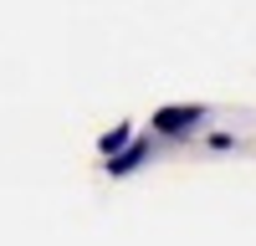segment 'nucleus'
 I'll return each instance as SVG.
<instances>
[{
    "instance_id": "nucleus-1",
    "label": "nucleus",
    "mask_w": 256,
    "mask_h": 246,
    "mask_svg": "<svg viewBox=\"0 0 256 246\" xmlns=\"http://www.w3.org/2000/svg\"><path fill=\"white\" fill-rule=\"evenodd\" d=\"M200 118H205L200 108H159L154 113V128L159 134H184V128H195Z\"/></svg>"
},
{
    "instance_id": "nucleus-3",
    "label": "nucleus",
    "mask_w": 256,
    "mask_h": 246,
    "mask_svg": "<svg viewBox=\"0 0 256 246\" xmlns=\"http://www.w3.org/2000/svg\"><path fill=\"white\" fill-rule=\"evenodd\" d=\"M123 144H128V128H113L108 138H102V149H108V154H113V149H123Z\"/></svg>"
},
{
    "instance_id": "nucleus-2",
    "label": "nucleus",
    "mask_w": 256,
    "mask_h": 246,
    "mask_svg": "<svg viewBox=\"0 0 256 246\" xmlns=\"http://www.w3.org/2000/svg\"><path fill=\"white\" fill-rule=\"evenodd\" d=\"M138 159H144V149H128V154H118V159H113V174H123V170H134Z\"/></svg>"
}]
</instances>
